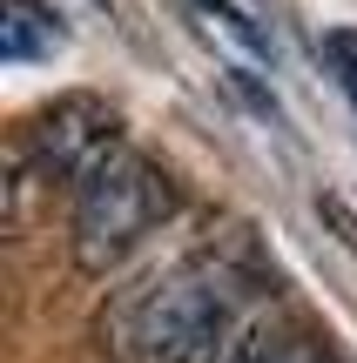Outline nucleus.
I'll list each match as a JSON object with an SVG mask.
<instances>
[{
	"label": "nucleus",
	"mask_w": 357,
	"mask_h": 363,
	"mask_svg": "<svg viewBox=\"0 0 357 363\" xmlns=\"http://www.w3.org/2000/svg\"><path fill=\"white\" fill-rule=\"evenodd\" d=\"M263 296L223 256H189L121 289L101 316V350L121 363H236L256 343Z\"/></svg>",
	"instance_id": "nucleus-1"
},
{
	"label": "nucleus",
	"mask_w": 357,
	"mask_h": 363,
	"mask_svg": "<svg viewBox=\"0 0 357 363\" xmlns=\"http://www.w3.org/2000/svg\"><path fill=\"white\" fill-rule=\"evenodd\" d=\"M169 216H175L169 175H162L155 162H142L135 148H121L101 175H88L75 189V222H67V235H75V269H88V276L121 269Z\"/></svg>",
	"instance_id": "nucleus-2"
},
{
	"label": "nucleus",
	"mask_w": 357,
	"mask_h": 363,
	"mask_svg": "<svg viewBox=\"0 0 357 363\" xmlns=\"http://www.w3.org/2000/svg\"><path fill=\"white\" fill-rule=\"evenodd\" d=\"M121 148H128L121 142V115L108 101H94V94H61V101L40 108L34 128H27L34 169L48 182H61V189H81L88 175H101Z\"/></svg>",
	"instance_id": "nucleus-3"
},
{
	"label": "nucleus",
	"mask_w": 357,
	"mask_h": 363,
	"mask_svg": "<svg viewBox=\"0 0 357 363\" xmlns=\"http://www.w3.org/2000/svg\"><path fill=\"white\" fill-rule=\"evenodd\" d=\"M61 48V21H54L40 0H7V21H0V54L13 67L21 61H40V54Z\"/></svg>",
	"instance_id": "nucleus-4"
},
{
	"label": "nucleus",
	"mask_w": 357,
	"mask_h": 363,
	"mask_svg": "<svg viewBox=\"0 0 357 363\" xmlns=\"http://www.w3.org/2000/svg\"><path fill=\"white\" fill-rule=\"evenodd\" d=\"M189 7H196V13H202V27H209V34H223L229 48L243 54V61H256V67L270 61V40L250 27V13H243V7H229V0H189Z\"/></svg>",
	"instance_id": "nucleus-5"
},
{
	"label": "nucleus",
	"mask_w": 357,
	"mask_h": 363,
	"mask_svg": "<svg viewBox=\"0 0 357 363\" xmlns=\"http://www.w3.org/2000/svg\"><path fill=\"white\" fill-rule=\"evenodd\" d=\"M236 363H337L324 343H297V337H256Z\"/></svg>",
	"instance_id": "nucleus-6"
},
{
	"label": "nucleus",
	"mask_w": 357,
	"mask_h": 363,
	"mask_svg": "<svg viewBox=\"0 0 357 363\" xmlns=\"http://www.w3.org/2000/svg\"><path fill=\"white\" fill-rule=\"evenodd\" d=\"M324 67L337 74V88H344V101L357 108V34H351V27H337V34H324Z\"/></svg>",
	"instance_id": "nucleus-7"
}]
</instances>
